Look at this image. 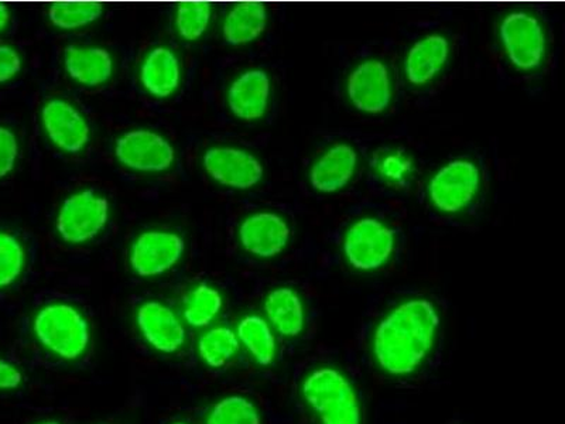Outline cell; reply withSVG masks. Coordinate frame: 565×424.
Segmentation results:
<instances>
[{
    "mask_svg": "<svg viewBox=\"0 0 565 424\" xmlns=\"http://www.w3.org/2000/svg\"><path fill=\"white\" fill-rule=\"evenodd\" d=\"M222 309V296L209 285L196 286L186 297L184 318L191 327H209Z\"/></svg>",
    "mask_w": 565,
    "mask_h": 424,
    "instance_id": "obj_25",
    "label": "cell"
},
{
    "mask_svg": "<svg viewBox=\"0 0 565 424\" xmlns=\"http://www.w3.org/2000/svg\"><path fill=\"white\" fill-rule=\"evenodd\" d=\"M104 7L90 2L54 3L49 9L50 22L60 29L75 30L87 26L103 17Z\"/></svg>",
    "mask_w": 565,
    "mask_h": 424,
    "instance_id": "obj_26",
    "label": "cell"
},
{
    "mask_svg": "<svg viewBox=\"0 0 565 424\" xmlns=\"http://www.w3.org/2000/svg\"><path fill=\"white\" fill-rule=\"evenodd\" d=\"M356 150L348 144H337L324 151L312 165L310 183L320 193H335L344 189L355 176Z\"/></svg>",
    "mask_w": 565,
    "mask_h": 424,
    "instance_id": "obj_15",
    "label": "cell"
},
{
    "mask_svg": "<svg viewBox=\"0 0 565 424\" xmlns=\"http://www.w3.org/2000/svg\"><path fill=\"white\" fill-rule=\"evenodd\" d=\"M372 169L387 186L406 189L415 176V161L402 149L377 151L372 160Z\"/></svg>",
    "mask_w": 565,
    "mask_h": 424,
    "instance_id": "obj_24",
    "label": "cell"
},
{
    "mask_svg": "<svg viewBox=\"0 0 565 424\" xmlns=\"http://www.w3.org/2000/svg\"><path fill=\"white\" fill-rule=\"evenodd\" d=\"M204 168L212 179L232 189L247 190L259 183L264 166L254 155L235 148H212L204 156Z\"/></svg>",
    "mask_w": 565,
    "mask_h": 424,
    "instance_id": "obj_11",
    "label": "cell"
},
{
    "mask_svg": "<svg viewBox=\"0 0 565 424\" xmlns=\"http://www.w3.org/2000/svg\"><path fill=\"white\" fill-rule=\"evenodd\" d=\"M43 125L49 138L60 149L77 153L89 141V126L74 106L62 99H52L44 105Z\"/></svg>",
    "mask_w": 565,
    "mask_h": 424,
    "instance_id": "obj_14",
    "label": "cell"
},
{
    "mask_svg": "<svg viewBox=\"0 0 565 424\" xmlns=\"http://www.w3.org/2000/svg\"><path fill=\"white\" fill-rule=\"evenodd\" d=\"M10 20V10L7 4L0 3V32L8 26Z\"/></svg>",
    "mask_w": 565,
    "mask_h": 424,
    "instance_id": "obj_33",
    "label": "cell"
},
{
    "mask_svg": "<svg viewBox=\"0 0 565 424\" xmlns=\"http://www.w3.org/2000/svg\"><path fill=\"white\" fill-rule=\"evenodd\" d=\"M438 330L440 315L431 301L413 299L402 303L373 332V360L386 375H412L430 357Z\"/></svg>",
    "mask_w": 565,
    "mask_h": 424,
    "instance_id": "obj_1",
    "label": "cell"
},
{
    "mask_svg": "<svg viewBox=\"0 0 565 424\" xmlns=\"http://www.w3.org/2000/svg\"><path fill=\"white\" fill-rule=\"evenodd\" d=\"M270 78L262 70H250L232 83L228 105L232 114L244 120L260 119L270 99Z\"/></svg>",
    "mask_w": 565,
    "mask_h": 424,
    "instance_id": "obj_16",
    "label": "cell"
},
{
    "mask_svg": "<svg viewBox=\"0 0 565 424\" xmlns=\"http://www.w3.org/2000/svg\"><path fill=\"white\" fill-rule=\"evenodd\" d=\"M136 322L145 340L156 351L173 353L185 342V328L173 311L159 301H148L136 312Z\"/></svg>",
    "mask_w": 565,
    "mask_h": 424,
    "instance_id": "obj_12",
    "label": "cell"
},
{
    "mask_svg": "<svg viewBox=\"0 0 565 424\" xmlns=\"http://www.w3.org/2000/svg\"><path fill=\"white\" fill-rule=\"evenodd\" d=\"M267 26V10L265 4L246 2L236 4L226 14L224 22V39L231 45H242L254 42Z\"/></svg>",
    "mask_w": 565,
    "mask_h": 424,
    "instance_id": "obj_21",
    "label": "cell"
},
{
    "mask_svg": "<svg viewBox=\"0 0 565 424\" xmlns=\"http://www.w3.org/2000/svg\"><path fill=\"white\" fill-rule=\"evenodd\" d=\"M23 383V373L13 363L0 358V391H12Z\"/></svg>",
    "mask_w": 565,
    "mask_h": 424,
    "instance_id": "obj_32",
    "label": "cell"
},
{
    "mask_svg": "<svg viewBox=\"0 0 565 424\" xmlns=\"http://www.w3.org/2000/svg\"><path fill=\"white\" fill-rule=\"evenodd\" d=\"M64 65L71 78L87 87L106 83L114 73L113 57L99 47L70 45L64 52Z\"/></svg>",
    "mask_w": 565,
    "mask_h": 424,
    "instance_id": "obj_18",
    "label": "cell"
},
{
    "mask_svg": "<svg viewBox=\"0 0 565 424\" xmlns=\"http://www.w3.org/2000/svg\"><path fill=\"white\" fill-rule=\"evenodd\" d=\"M395 232L375 219L351 225L344 239V254L353 269L371 272L385 266L395 251Z\"/></svg>",
    "mask_w": 565,
    "mask_h": 424,
    "instance_id": "obj_4",
    "label": "cell"
},
{
    "mask_svg": "<svg viewBox=\"0 0 565 424\" xmlns=\"http://www.w3.org/2000/svg\"><path fill=\"white\" fill-rule=\"evenodd\" d=\"M19 155L17 136L0 126V179L13 170Z\"/></svg>",
    "mask_w": 565,
    "mask_h": 424,
    "instance_id": "obj_30",
    "label": "cell"
},
{
    "mask_svg": "<svg viewBox=\"0 0 565 424\" xmlns=\"http://www.w3.org/2000/svg\"><path fill=\"white\" fill-rule=\"evenodd\" d=\"M26 255L22 244L7 232H0V287H8L22 275Z\"/></svg>",
    "mask_w": 565,
    "mask_h": 424,
    "instance_id": "obj_29",
    "label": "cell"
},
{
    "mask_svg": "<svg viewBox=\"0 0 565 424\" xmlns=\"http://www.w3.org/2000/svg\"><path fill=\"white\" fill-rule=\"evenodd\" d=\"M184 241L164 231H149L135 241L130 264L136 275L151 277L164 274L181 259Z\"/></svg>",
    "mask_w": 565,
    "mask_h": 424,
    "instance_id": "obj_10",
    "label": "cell"
},
{
    "mask_svg": "<svg viewBox=\"0 0 565 424\" xmlns=\"http://www.w3.org/2000/svg\"><path fill=\"white\" fill-rule=\"evenodd\" d=\"M501 42L514 67L532 71L546 57L547 40L543 24L533 14L512 12L501 23Z\"/></svg>",
    "mask_w": 565,
    "mask_h": 424,
    "instance_id": "obj_5",
    "label": "cell"
},
{
    "mask_svg": "<svg viewBox=\"0 0 565 424\" xmlns=\"http://www.w3.org/2000/svg\"><path fill=\"white\" fill-rule=\"evenodd\" d=\"M115 155L126 168L139 171L168 170L175 158L173 146L150 130L125 134L116 141Z\"/></svg>",
    "mask_w": 565,
    "mask_h": 424,
    "instance_id": "obj_9",
    "label": "cell"
},
{
    "mask_svg": "<svg viewBox=\"0 0 565 424\" xmlns=\"http://www.w3.org/2000/svg\"><path fill=\"white\" fill-rule=\"evenodd\" d=\"M211 20L209 3H181L177 9L175 24L181 38L194 42L205 33Z\"/></svg>",
    "mask_w": 565,
    "mask_h": 424,
    "instance_id": "obj_28",
    "label": "cell"
},
{
    "mask_svg": "<svg viewBox=\"0 0 565 424\" xmlns=\"http://www.w3.org/2000/svg\"><path fill=\"white\" fill-rule=\"evenodd\" d=\"M33 331L40 344L63 360H77L88 350V321L68 305H50L38 312Z\"/></svg>",
    "mask_w": 565,
    "mask_h": 424,
    "instance_id": "obj_3",
    "label": "cell"
},
{
    "mask_svg": "<svg viewBox=\"0 0 565 424\" xmlns=\"http://www.w3.org/2000/svg\"><path fill=\"white\" fill-rule=\"evenodd\" d=\"M206 424H262V417L249 399L234 395L215 403Z\"/></svg>",
    "mask_w": 565,
    "mask_h": 424,
    "instance_id": "obj_27",
    "label": "cell"
},
{
    "mask_svg": "<svg viewBox=\"0 0 565 424\" xmlns=\"http://www.w3.org/2000/svg\"><path fill=\"white\" fill-rule=\"evenodd\" d=\"M35 424H62V423H60L58 421H44V422H40V423H35Z\"/></svg>",
    "mask_w": 565,
    "mask_h": 424,
    "instance_id": "obj_34",
    "label": "cell"
},
{
    "mask_svg": "<svg viewBox=\"0 0 565 424\" xmlns=\"http://www.w3.org/2000/svg\"><path fill=\"white\" fill-rule=\"evenodd\" d=\"M173 424H185V423L177 422V423H173Z\"/></svg>",
    "mask_w": 565,
    "mask_h": 424,
    "instance_id": "obj_35",
    "label": "cell"
},
{
    "mask_svg": "<svg viewBox=\"0 0 565 424\" xmlns=\"http://www.w3.org/2000/svg\"><path fill=\"white\" fill-rule=\"evenodd\" d=\"M301 392L320 424H362L360 396L344 373L334 368L312 371Z\"/></svg>",
    "mask_w": 565,
    "mask_h": 424,
    "instance_id": "obj_2",
    "label": "cell"
},
{
    "mask_svg": "<svg viewBox=\"0 0 565 424\" xmlns=\"http://www.w3.org/2000/svg\"><path fill=\"white\" fill-rule=\"evenodd\" d=\"M22 70V59L10 45H0V84L12 80Z\"/></svg>",
    "mask_w": 565,
    "mask_h": 424,
    "instance_id": "obj_31",
    "label": "cell"
},
{
    "mask_svg": "<svg viewBox=\"0 0 565 424\" xmlns=\"http://www.w3.org/2000/svg\"><path fill=\"white\" fill-rule=\"evenodd\" d=\"M265 312L271 327L282 337L296 338L305 331V306L299 293L289 287H279L267 295Z\"/></svg>",
    "mask_w": 565,
    "mask_h": 424,
    "instance_id": "obj_19",
    "label": "cell"
},
{
    "mask_svg": "<svg viewBox=\"0 0 565 424\" xmlns=\"http://www.w3.org/2000/svg\"><path fill=\"white\" fill-rule=\"evenodd\" d=\"M239 348L238 336L228 327L212 328L199 340L201 360L210 368H215V370L234 360L236 353L239 352Z\"/></svg>",
    "mask_w": 565,
    "mask_h": 424,
    "instance_id": "obj_23",
    "label": "cell"
},
{
    "mask_svg": "<svg viewBox=\"0 0 565 424\" xmlns=\"http://www.w3.org/2000/svg\"><path fill=\"white\" fill-rule=\"evenodd\" d=\"M347 94L361 113H385L393 98L391 70L380 60H366L356 65L348 77Z\"/></svg>",
    "mask_w": 565,
    "mask_h": 424,
    "instance_id": "obj_8",
    "label": "cell"
},
{
    "mask_svg": "<svg viewBox=\"0 0 565 424\" xmlns=\"http://www.w3.org/2000/svg\"><path fill=\"white\" fill-rule=\"evenodd\" d=\"M450 57V42L441 34H430L417 42L408 52L406 77L413 85H426L446 67Z\"/></svg>",
    "mask_w": 565,
    "mask_h": 424,
    "instance_id": "obj_17",
    "label": "cell"
},
{
    "mask_svg": "<svg viewBox=\"0 0 565 424\" xmlns=\"http://www.w3.org/2000/svg\"><path fill=\"white\" fill-rule=\"evenodd\" d=\"M290 226L274 212H257L242 222L239 240L246 252L259 257H275L290 241Z\"/></svg>",
    "mask_w": 565,
    "mask_h": 424,
    "instance_id": "obj_13",
    "label": "cell"
},
{
    "mask_svg": "<svg viewBox=\"0 0 565 424\" xmlns=\"http://www.w3.org/2000/svg\"><path fill=\"white\" fill-rule=\"evenodd\" d=\"M143 87L158 98H168L180 85V64L173 52L166 47L151 50L141 65Z\"/></svg>",
    "mask_w": 565,
    "mask_h": 424,
    "instance_id": "obj_20",
    "label": "cell"
},
{
    "mask_svg": "<svg viewBox=\"0 0 565 424\" xmlns=\"http://www.w3.org/2000/svg\"><path fill=\"white\" fill-rule=\"evenodd\" d=\"M236 336L259 365L267 367L274 363L277 353L276 337L264 318L245 317L238 325Z\"/></svg>",
    "mask_w": 565,
    "mask_h": 424,
    "instance_id": "obj_22",
    "label": "cell"
},
{
    "mask_svg": "<svg viewBox=\"0 0 565 424\" xmlns=\"http://www.w3.org/2000/svg\"><path fill=\"white\" fill-rule=\"evenodd\" d=\"M109 205L105 197L89 189L64 201L57 216V231L64 241L83 244L93 240L108 221Z\"/></svg>",
    "mask_w": 565,
    "mask_h": 424,
    "instance_id": "obj_6",
    "label": "cell"
},
{
    "mask_svg": "<svg viewBox=\"0 0 565 424\" xmlns=\"http://www.w3.org/2000/svg\"><path fill=\"white\" fill-rule=\"evenodd\" d=\"M479 187H481V173L477 166L468 160H454L433 177L431 203L437 210L456 214L472 203Z\"/></svg>",
    "mask_w": 565,
    "mask_h": 424,
    "instance_id": "obj_7",
    "label": "cell"
}]
</instances>
